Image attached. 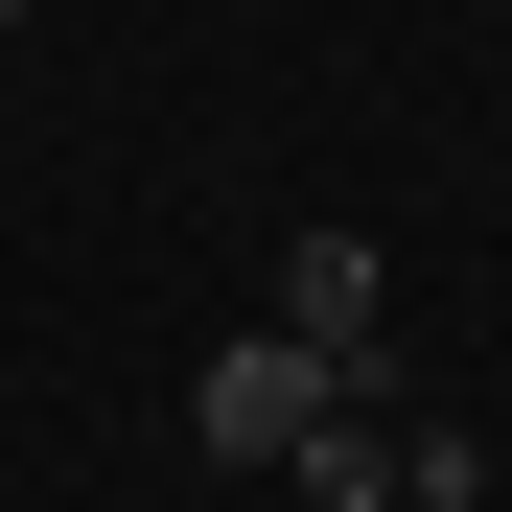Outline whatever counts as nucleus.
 <instances>
[{
    "instance_id": "obj_2",
    "label": "nucleus",
    "mask_w": 512,
    "mask_h": 512,
    "mask_svg": "<svg viewBox=\"0 0 512 512\" xmlns=\"http://www.w3.org/2000/svg\"><path fill=\"white\" fill-rule=\"evenodd\" d=\"M280 326H303V350L350 373V396L396 373V326H373V233H350V210H303V233H280Z\"/></svg>"
},
{
    "instance_id": "obj_1",
    "label": "nucleus",
    "mask_w": 512,
    "mask_h": 512,
    "mask_svg": "<svg viewBox=\"0 0 512 512\" xmlns=\"http://www.w3.org/2000/svg\"><path fill=\"white\" fill-rule=\"evenodd\" d=\"M326 396H350V373H326L303 326H233V350L187 373V443H210V466H303V419H326Z\"/></svg>"
},
{
    "instance_id": "obj_3",
    "label": "nucleus",
    "mask_w": 512,
    "mask_h": 512,
    "mask_svg": "<svg viewBox=\"0 0 512 512\" xmlns=\"http://www.w3.org/2000/svg\"><path fill=\"white\" fill-rule=\"evenodd\" d=\"M0 47H24V0H0Z\"/></svg>"
},
{
    "instance_id": "obj_4",
    "label": "nucleus",
    "mask_w": 512,
    "mask_h": 512,
    "mask_svg": "<svg viewBox=\"0 0 512 512\" xmlns=\"http://www.w3.org/2000/svg\"><path fill=\"white\" fill-rule=\"evenodd\" d=\"M396 512H419V489H396Z\"/></svg>"
}]
</instances>
